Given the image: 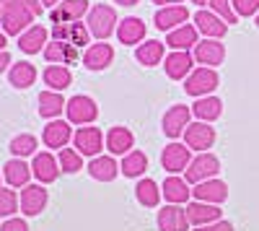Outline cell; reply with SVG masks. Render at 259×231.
<instances>
[{
  "instance_id": "e575fe53",
  "label": "cell",
  "mask_w": 259,
  "mask_h": 231,
  "mask_svg": "<svg viewBox=\"0 0 259 231\" xmlns=\"http://www.w3.org/2000/svg\"><path fill=\"white\" fill-rule=\"evenodd\" d=\"M45 83L50 86V91H65L73 83V73L65 65H50L45 68Z\"/></svg>"
},
{
  "instance_id": "ba28073f",
  "label": "cell",
  "mask_w": 259,
  "mask_h": 231,
  "mask_svg": "<svg viewBox=\"0 0 259 231\" xmlns=\"http://www.w3.org/2000/svg\"><path fill=\"white\" fill-rule=\"evenodd\" d=\"M184 143L189 145L192 151H200L205 153L207 148H212V143H215V130L210 128V122H192L187 125V130H184Z\"/></svg>"
},
{
  "instance_id": "f5cc1de1",
  "label": "cell",
  "mask_w": 259,
  "mask_h": 231,
  "mask_svg": "<svg viewBox=\"0 0 259 231\" xmlns=\"http://www.w3.org/2000/svg\"><path fill=\"white\" fill-rule=\"evenodd\" d=\"M0 16H3V3H0Z\"/></svg>"
},
{
  "instance_id": "7a4b0ae2",
  "label": "cell",
  "mask_w": 259,
  "mask_h": 231,
  "mask_svg": "<svg viewBox=\"0 0 259 231\" xmlns=\"http://www.w3.org/2000/svg\"><path fill=\"white\" fill-rule=\"evenodd\" d=\"M119 26V18H117V11L106 3H96L91 11H89V31L99 39V42H106Z\"/></svg>"
},
{
  "instance_id": "f1b7e54d",
  "label": "cell",
  "mask_w": 259,
  "mask_h": 231,
  "mask_svg": "<svg viewBox=\"0 0 259 231\" xmlns=\"http://www.w3.org/2000/svg\"><path fill=\"white\" fill-rule=\"evenodd\" d=\"M192 112H194V117H197L200 122H215L221 114H223V101L218 99V96H202V99H197L192 104Z\"/></svg>"
},
{
  "instance_id": "d6986e66",
  "label": "cell",
  "mask_w": 259,
  "mask_h": 231,
  "mask_svg": "<svg viewBox=\"0 0 259 231\" xmlns=\"http://www.w3.org/2000/svg\"><path fill=\"white\" fill-rule=\"evenodd\" d=\"M60 161L50 153V151H41L34 156V164H31V174L41 182V184H50L60 177Z\"/></svg>"
},
{
  "instance_id": "c3c4849f",
  "label": "cell",
  "mask_w": 259,
  "mask_h": 231,
  "mask_svg": "<svg viewBox=\"0 0 259 231\" xmlns=\"http://www.w3.org/2000/svg\"><path fill=\"white\" fill-rule=\"evenodd\" d=\"M6 36H8L6 31H0V52H3V50H6V45H8V42H6Z\"/></svg>"
},
{
  "instance_id": "2e32d148",
  "label": "cell",
  "mask_w": 259,
  "mask_h": 231,
  "mask_svg": "<svg viewBox=\"0 0 259 231\" xmlns=\"http://www.w3.org/2000/svg\"><path fill=\"white\" fill-rule=\"evenodd\" d=\"M112 60H114V47L109 45V42H96V45H91L89 50H85V55H83V65L96 73V70L109 68V65H112Z\"/></svg>"
},
{
  "instance_id": "db71d44e",
  "label": "cell",
  "mask_w": 259,
  "mask_h": 231,
  "mask_svg": "<svg viewBox=\"0 0 259 231\" xmlns=\"http://www.w3.org/2000/svg\"><path fill=\"white\" fill-rule=\"evenodd\" d=\"M0 3H6V0H0Z\"/></svg>"
},
{
  "instance_id": "44dd1931",
  "label": "cell",
  "mask_w": 259,
  "mask_h": 231,
  "mask_svg": "<svg viewBox=\"0 0 259 231\" xmlns=\"http://www.w3.org/2000/svg\"><path fill=\"white\" fill-rule=\"evenodd\" d=\"M145 21L138 18V16H127L119 21V26H117V39L122 42V45H140V42L145 39Z\"/></svg>"
},
{
  "instance_id": "8d00e7d4",
  "label": "cell",
  "mask_w": 259,
  "mask_h": 231,
  "mask_svg": "<svg viewBox=\"0 0 259 231\" xmlns=\"http://www.w3.org/2000/svg\"><path fill=\"white\" fill-rule=\"evenodd\" d=\"M135 195H138L140 205H145V208H156L158 200H161V190L153 179H140L138 187H135Z\"/></svg>"
},
{
  "instance_id": "b9f144b4",
  "label": "cell",
  "mask_w": 259,
  "mask_h": 231,
  "mask_svg": "<svg viewBox=\"0 0 259 231\" xmlns=\"http://www.w3.org/2000/svg\"><path fill=\"white\" fill-rule=\"evenodd\" d=\"M233 11L239 16H254L259 13V0H231Z\"/></svg>"
},
{
  "instance_id": "681fc988",
  "label": "cell",
  "mask_w": 259,
  "mask_h": 231,
  "mask_svg": "<svg viewBox=\"0 0 259 231\" xmlns=\"http://www.w3.org/2000/svg\"><path fill=\"white\" fill-rule=\"evenodd\" d=\"M60 3V0H41V6H45V8H55Z\"/></svg>"
},
{
  "instance_id": "1f68e13d",
  "label": "cell",
  "mask_w": 259,
  "mask_h": 231,
  "mask_svg": "<svg viewBox=\"0 0 259 231\" xmlns=\"http://www.w3.org/2000/svg\"><path fill=\"white\" fill-rule=\"evenodd\" d=\"M8 81H11L13 89H29V86H34V81H36V68L31 65V62L21 60L8 70Z\"/></svg>"
},
{
  "instance_id": "7dc6e473",
  "label": "cell",
  "mask_w": 259,
  "mask_h": 231,
  "mask_svg": "<svg viewBox=\"0 0 259 231\" xmlns=\"http://www.w3.org/2000/svg\"><path fill=\"white\" fill-rule=\"evenodd\" d=\"M114 3H117V6H127V8H130V6H138L140 0H114Z\"/></svg>"
},
{
  "instance_id": "7c38bea8",
  "label": "cell",
  "mask_w": 259,
  "mask_h": 231,
  "mask_svg": "<svg viewBox=\"0 0 259 231\" xmlns=\"http://www.w3.org/2000/svg\"><path fill=\"white\" fill-rule=\"evenodd\" d=\"M194 60L205 68H215L226 60V47L221 45V39H202L194 45Z\"/></svg>"
},
{
  "instance_id": "484cf974",
  "label": "cell",
  "mask_w": 259,
  "mask_h": 231,
  "mask_svg": "<svg viewBox=\"0 0 259 231\" xmlns=\"http://www.w3.org/2000/svg\"><path fill=\"white\" fill-rule=\"evenodd\" d=\"M18 47H21V52H26V55L45 52V47H47V29L41 24L29 26L24 34L18 36Z\"/></svg>"
},
{
  "instance_id": "5b68a950",
  "label": "cell",
  "mask_w": 259,
  "mask_h": 231,
  "mask_svg": "<svg viewBox=\"0 0 259 231\" xmlns=\"http://www.w3.org/2000/svg\"><path fill=\"white\" fill-rule=\"evenodd\" d=\"M65 112H68V122L70 125H91L96 117H99V107L96 101L91 96H73L68 99V104H65Z\"/></svg>"
},
{
  "instance_id": "816d5d0a",
  "label": "cell",
  "mask_w": 259,
  "mask_h": 231,
  "mask_svg": "<svg viewBox=\"0 0 259 231\" xmlns=\"http://www.w3.org/2000/svg\"><path fill=\"white\" fill-rule=\"evenodd\" d=\"M254 21H256V26H259V13H256V18H254Z\"/></svg>"
},
{
  "instance_id": "4dcf8cb0",
  "label": "cell",
  "mask_w": 259,
  "mask_h": 231,
  "mask_svg": "<svg viewBox=\"0 0 259 231\" xmlns=\"http://www.w3.org/2000/svg\"><path fill=\"white\" fill-rule=\"evenodd\" d=\"M89 174L99 182H112L119 174V166L112 156H96L89 161Z\"/></svg>"
},
{
  "instance_id": "52a82bcc",
  "label": "cell",
  "mask_w": 259,
  "mask_h": 231,
  "mask_svg": "<svg viewBox=\"0 0 259 231\" xmlns=\"http://www.w3.org/2000/svg\"><path fill=\"white\" fill-rule=\"evenodd\" d=\"M192 161V151L187 143H168L163 153H161V164L168 174H179V172H187V166Z\"/></svg>"
},
{
  "instance_id": "6da1fadb",
  "label": "cell",
  "mask_w": 259,
  "mask_h": 231,
  "mask_svg": "<svg viewBox=\"0 0 259 231\" xmlns=\"http://www.w3.org/2000/svg\"><path fill=\"white\" fill-rule=\"evenodd\" d=\"M41 11H45L41 0H6L3 16H0L3 31L11 36H21L29 29V24H34V18L41 16Z\"/></svg>"
},
{
  "instance_id": "8992f818",
  "label": "cell",
  "mask_w": 259,
  "mask_h": 231,
  "mask_svg": "<svg viewBox=\"0 0 259 231\" xmlns=\"http://www.w3.org/2000/svg\"><path fill=\"white\" fill-rule=\"evenodd\" d=\"M73 143H75V151H78L80 156H91V159H96V156H101L106 140H104V133H101L99 128H91V125H85V128H78V130H75Z\"/></svg>"
},
{
  "instance_id": "30bf717a",
  "label": "cell",
  "mask_w": 259,
  "mask_h": 231,
  "mask_svg": "<svg viewBox=\"0 0 259 231\" xmlns=\"http://www.w3.org/2000/svg\"><path fill=\"white\" fill-rule=\"evenodd\" d=\"M47 200H50V195L41 184H26L24 190H21V198H18L21 213L24 216H39L47 208Z\"/></svg>"
},
{
  "instance_id": "277c9868",
  "label": "cell",
  "mask_w": 259,
  "mask_h": 231,
  "mask_svg": "<svg viewBox=\"0 0 259 231\" xmlns=\"http://www.w3.org/2000/svg\"><path fill=\"white\" fill-rule=\"evenodd\" d=\"M218 73H215V68H194L189 75H187V81H184V91L189 94V96H197V99H202V96H210L212 91H215V86H218Z\"/></svg>"
},
{
  "instance_id": "ac0fdd59",
  "label": "cell",
  "mask_w": 259,
  "mask_h": 231,
  "mask_svg": "<svg viewBox=\"0 0 259 231\" xmlns=\"http://www.w3.org/2000/svg\"><path fill=\"white\" fill-rule=\"evenodd\" d=\"M158 228L161 231H187L189 218H187V208L182 205H163L158 211Z\"/></svg>"
},
{
  "instance_id": "ee69618b",
  "label": "cell",
  "mask_w": 259,
  "mask_h": 231,
  "mask_svg": "<svg viewBox=\"0 0 259 231\" xmlns=\"http://www.w3.org/2000/svg\"><path fill=\"white\" fill-rule=\"evenodd\" d=\"M194 231H233V223H228V221H215V223H207V226H197Z\"/></svg>"
},
{
  "instance_id": "4fadbf2b",
  "label": "cell",
  "mask_w": 259,
  "mask_h": 231,
  "mask_svg": "<svg viewBox=\"0 0 259 231\" xmlns=\"http://www.w3.org/2000/svg\"><path fill=\"white\" fill-rule=\"evenodd\" d=\"M187 18H189V11L184 6H166V8H158V13L153 16V26L158 31H174L179 26L187 24Z\"/></svg>"
},
{
  "instance_id": "f6af8a7d",
  "label": "cell",
  "mask_w": 259,
  "mask_h": 231,
  "mask_svg": "<svg viewBox=\"0 0 259 231\" xmlns=\"http://www.w3.org/2000/svg\"><path fill=\"white\" fill-rule=\"evenodd\" d=\"M8 65H11V55H8V50H3L0 52V73H6Z\"/></svg>"
},
{
  "instance_id": "f907efd6",
  "label": "cell",
  "mask_w": 259,
  "mask_h": 231,
  "mask_svg": "<svg viewBox=\"0 0 259 231\" xmlns=\"http://www.w3.org/2000/svg\"><path fill=\"white\" fill-rule=\"evenodd\" d=\"M194 6H207V0H192Z\"/></svg>"
},
{
  "instance_id": "f35d334b",
  "label": "cell",
  "mask_w": 259,
  "mask_h": 231,
  "mask_svg": "<svg viewBox=\"0 0 259 231\" xmlns=\"http://www.w3.org/2000/svg\"><path fill=\"white\" fill-rule=\"evenodd\" d=\"M57 161H60V169H62L65 174H78V172L83 169V156H80L75 148H60Z\"/></svg>"
},
{
  "instance_id": "d590c367",
  "label": "cell",
  "mask_w": 259,
  "mask_h": 231,
  "mask_svg": "<svg viewBox=\"0 0 259 231\" xmlns=\"http://www.w3.org/2000/svg\"><path fill=\"white\" fill-rule=\"evenodd\" d=\"M145 169H148V156L143 151H130L122 159V166H119V172L124 177H140Z\"/></svg>"
},
{
  "instance_id": "4316f807",
  "label": "cell",
  "mask_w": 259,
  "mask_h": 231,
  "mask_svg": "<svg viewBox=\"0 0 259 231\" xmlns=\"http://www.w3.org/2000/svg\"><path fill=\"white\" fill-rule=\"evenodd\" d=\"M197 26H192V24H184V26H179V29H174V31H168L166 34V45L171 47V50H182V52H189L194 45H197Z\"/></svg>"
},
{
  "instance_id": "ffe728a7",
  "label": "cell",
  "mask_w": 259,
  "mask_h": 231,
  "mask_svg": "<svg viewBox=\"0 0 259 231\" xmlns=\"http://www.w3.org/2000/svg\"><path fill=\"white\" fill-rule=\"evenodd\" d=\"M187 218H189L192 226H207V223L221 221L223 218V211H221L218 205H212V203L194 200L192 205H187Z\"/></svg>"
},
{
  "instance_id": "3957f363",
  "label": "cell",
  "mask_w": 259,
  "mask_h": 231,
  "mask_svg": "<svg viewBox=\"0 0 259 231\" xmlns=\"http://www.w3.org/2000/svg\"><path fill=\"white\" fill-rule=\"evenodd\" d=\"M218 172H221V161H218V156H212V153H200V156H194L192 161H189V166H187V172H184V179H187V184H200V182H205V179H215L218 177Z\"/></svg>"
},
{
  "instance_id": "603a6c76",
  "label": "cell",
  "mask_w": 259,
  "mask_h": 231,
  "mask_svg": "<svg viewBox=\"0 0 259 231\" xmlns=\"http://www.w3.org/2000/svg\"><path fill=\"white\" fill-rule=\"evenodd\" d=\"M163 70L171 81H182L192 73V55L182 50H171L168 57H163Z\"/></svg>"
},
{
  "instance_id": "f546056e",
  "label": "cell",
  "mask_w": 259,
  "mask_h": 231,
  "mask_svg": "<svg viewBox=\"0 0 259 231\" xmlns=\"http://www.w3.org/2000/svg\"><path fill=\"white\" fill-rule=\"evenodd\" d=\"M3 177L11 187H26L29 179H31V166L24 159H11L3 166Z\"/></svg>"
},
{
  "instance_id": "ab89813d",
  "label": "cell",
  "mask_w": 259,
  "mask_h": 231,
  "mask_svg": "<svg viewBox=\"0 0 259 231\" xmlns=\"http://www.w3.org/2000/svg\"><path fill=\"white\" fill-rule=\"evenodd\" d=\"M207 6L212 8V13H215V16H221L228 26H231V24H239V13L233 11L231 0H207Z\"/></svg>"
},
{
  "instance_id": "8fae6325",
  "label": "cell",
  "mask_w": 259,
  "mask_h": 231,
  "mask_svg": "<svg viewBox=\"0 0 259 231\" xmlns=\"http://www.w3.org/2000/svg\"><path fill=\"white\" fill-rule=\"evenodd\" d=\"M192 198L200 200V203H212V205H221L228 200V184L223 179H205L200 184L192 187Z\"/></svg>"
},
{
  "instance_id": "74e56055",
  "label": "cell",
  "mask_w": 259,
  "mask_h": 231,
  "mask_svg": "<svg viewBox=\"0 0 259 231\" xmlns=\"http://www.w3.org/2000/svg\"><path fill=\"white\" fill-rule=\"evenodd\" d=\"M36 138L29 135V133H21L11 140V153L16 159H26V156H36Z\"/></svg>"
},
{
  "instance_id": "d4e9b609",
  "label": "cell",
  "mask_w": 259,
  "mask_h": 231,
  "mask_svg": "<svg viewBox=\"0 0 259 231\" xmlns=\"http://www.w3.org/2000/svg\"><path fill=\"white\" fill-rule=\"evenodd\" d=\"M70 138H73V130H70V125L65 122V120H52V122H47L45 133H41V140H45L47 148H65Z\"/></svg>"
},
{
  "instance_id": "7bdbcfd3",
  "label": "cell",
  "mask_w": 259,
  "mask_h": 231,
  "mask_svg": "<svg viewBox=\"0 0 259 231\" xmlns=\"http://www.w3.org/2000/svg\"><path fill=\"white\" fill-rule=\"evenodd\" d=\"M0 231H29V226H26L24 218H8L3 226H0Z\"/></svg>"
},
{
  "instance_id": "83f0119b",
  "label": "cell",
  "mask_w": 259,
  "mask_h": 231,
  "mask_svg": "<svg viewBox=\"0 0 259 231\" xmlns=\"http://www.w3.org/2000/svg\"><path fill=\"white\" fill-rule=\"evenodd\" d=\"M161 195H163L171 205H182V203H187V200L192 198V190H189L187 179H182V177H177V174H168V179H166L163 187H161Z\"/></svg>"
},
{
  "instance_id": "60d3db41",
  "label": "cell",
  "mask_w": 259,
  "mask_h": 231,
  "mask_svg": "<svg viewBox=\"0 0 259 231\" xmlns=\"http://www.w3.org/2000/svg\"><path fill=\"white\" fill-rule=\"evenodd\" d=\"M21 208L18 203V195L13 190H3L0 187V216H6V218H13V213Z\"/></svg>"
},
{
  "instance_id": "9a60e30c",
  "label": "cell",
  "mask_w": 259,
  "mask_h": 231,
  "mask_svg": "<svg viewBox=\"0 0 259 231\" xmlns=\"http://www.w3.org/2000/svg\"><path fill=\"white\" fill-rule=\"evenodd\" d=\"M194 26H197V31L205 34L207 39H223L228 34V24L221 16H215L212 11H197L194 13Z\"/></svg>"
},
{
  "instance_id": "5bb4252c",
  "label": "cell",
  "mask_w": 259,
  "mask_h": 231,
  "mask_svg": "<svg viewBox=\"0 0 259 231\" xmlns=\"http://www.w3.org/2000/svg\"><path fill=\"white\" fill-rule=\"evenodd\" d=\"M189 117H192V109L189 107H184V104H174L171 109H166V114H163V133L168 135V138H179V135H184V130H187V125H189Z\"/></svg>"
},
{
  "instance_id": "e0dca14e",
  "label": "cell",
  "mask_w": 259,
  "mask_h": 231,
  "mask_svg": "<svg viewBox=\"0 0 259 231\" xmlns=\"http://www.w3.org/2000/svg\"><path fill=\"white\" fill-rule=\"evenodd\" d=\"M89 26H83L80 21H73V24H55L52 26V36L60 39V42H68V45L73 47H83V45H89Z\"/></svg>"
},
{
  "instance_id": "9c48e42d",
  "label": "cell",
  "mask_w": 259,
  "mask_h": 231,
  "mask_svg": "<svg viewBox=\"0 0 259 231\" xmlns=\"http://www.w3.org/2000/svg\"><path fill=\"white\" fill-rule=\"evenodd\" d=\"M85 13H89V0H60V3L50 11V21L55 24H73V21H80Z\"/></svg>"
},
{
  "instance_id": "d6a6232c",
  "label": "cell",
  "mask_w": 259,
  "mask_h": 231,
  "mask_svg": "<svg viewBox=\"0 0 259 231\" xmlns=\"http://www.w3.org/2000/svg\"><path fill=\"white\" fill-rule=\"evenodd\" d=\"M135 57H138L140 65H148V68L158 65V62L163 60V42H158V39L143 42V45H138V50H135Z\"/></svg>"
},
{
  "instance_id": "bcb514c9",
  "label": "cell",
  "mask_w": 259,
  "mask_h": 231,
  "mask_svg": "<svg viewBox=\"0 0 259 231\" xmlns=\"http://www.w3.org/2000/svg\"><path fill=\"white\" fill-rule=\"evenodd\" d=\"M156 6H161V8H166V6H179L182 0H153Z\"/></svg>"
},
{
  "instance_id": "cb8c5ba5",
  "label": "cell",
  "mask_w": 259,
  "mask_h": 231,
  "mask_svg": "<svg viewBox=\"0 0 259 231\" xmlns=\"http://www.w3.org/2000/svg\"><path fill=\"white\" fill-rule=\"evenodd\" d=\"M45 60L52 62V65H70V62L78 60V47L68 45V42L52 39V42H47V47H45Z\"/></svg>"
},
{
  "instance_id": "836d02e7",
  "label": "cell",
  "mask_w": 259,
  "mask_h": 231,
  "mask_svg": "<svg viewBox=\"0 0 259 231\" xmlns=\"http://www.w3.org/2000/svg\"><path fill=\"white\" fill-rule=\"evenodd\" d=\"M65 104H68V101L62 99L60 91H41L39 94V114L47 117V120H55V117L62 114Z\"/></svg>"
},
{
  "instance_id": "7402d4cb",
  "label": "cell",
  "mask_w": 259,
  "mask_h": 231,
  "mask_svg": "<svg viewBox=\"0 0 259 231\" xmlns=\"http://www.w3.org/2000/svg\"><path fill=\"white\" fill-rule=\"evenodd\" d=\"M133 145H135V135L130 133V128H122V125L109 128V133H106V148H109L112 156H127L133 151Z\"/></svg>"
}]
</instances>
